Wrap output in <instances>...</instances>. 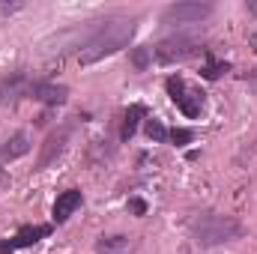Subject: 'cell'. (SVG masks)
Masks as SVG:
<instances>
[{"label": "cell", "instance_id": "1", "mask_svg": "<svg viewBox=\"0 0 257 254\" xmlns=\"http://www.w3.org/2000/svg\"><path fill=\"white\" fill-rule=\"evenodd\" d=\"M135 30H138V21L135 18H126V15L105 18L99 24V30L93 33V39L78 51V63L93 66V63H99V60H105V57H111V54H117V51H123L128 42H132Z\"/></svg>", "mask_w": 257, "mask_h": 254}, {"label": "cell", "instance_id": "2", "mask_svg": "<svg viewBox=\"0 0 257 254\" xmlns=\"http://www.w3.org/2000/svg\"><path fill=\"white\" fill-rule=\"evenodd\" d=\"M189 233L197 245L212 248V245H224L230 239L242 236V224L233 215H221V212H197L189 221Z\"/></svg>", "mask_w": 257, "mask_h": 254}, {"label": "cell", "instance_id": "3", "mask_svg": "<svg viewBox=\"0 0 257 254\" xmlns=\"http://www.w3.org/2000/svg\"><path fill=\"white\" fill-rule=\"evenodd\" d=\"M165 87H168V96H171V102L189 117V120H197L200 117V111H203V90L200 87H192L183 75H171L168 81H165Z\"/></svg>", "mask_w": 257, "mask_h": 254}, {"label": "cell", "instance_id": "4", "mask_svg": "<svg viewBox=\"0 0 257 254\" xmlns=\"http://www.w3.org/2000/svg\"><path fill=\"white\" fill-rule=\"evenodd\" d=\"M206 48H200V42L197 39H189V36H168V39H162L156 48H153V57L159 60V63L171 66V63H183V60H189L194 54H203Z\"/></svg>", "mask_w": 257, "mask_h": 254}, {"label": "cell", "instance_id": "5", "mask_svg": "<svg viewBox=\"0 0 257 254\" xmlns=\"http://www.w3.org/2000/svg\"><path fill=\"white\" fill-rule=\"evenodd\" d=\"M33 75L24 72V69H15V72H6L0 78V108H9L21 99H30V90H33Z\"/></svg>", "mask_w": 257, "mask_h": 254}, {"label": "cell", "instance_id": "6", "mask_svg": "<svg viewBox=\"0 0 257 254\" xmlns=\"http://www.w3.org/2000/svg\"><path fill=\"white\" fill-rule=\"evenodd\" d=\"M212 12H215L212 3H171V6H165L162 21L165 24H197V21L209 18Z\"/></svg>", "mask_w": 257, "mask_h": 254}, {"label": "cell", "instance_id": "7", "mask_svg": "<svg viewBox=\"0 0 257 254\" xmlns=\"http://www.w3.org/2000/svg\"><path fill=\"white\" fill-rule=\"evenodd\" d=\"M30 99L57 108V105H66L69 87H66V84H54V81H39V78H36V81H33V90H30Z\"/></svg>", "mask_w": 257, "mask_h": 254}, {"label": "cell", "instance_id": "8", "mask_svg": "<svg viewBox=\"0 0 257 254\" xmlns=\"http://www.w3.org/2000/svg\"><path fill=\"white\" fill-rule=\"evenodd\" d=\"M69 132H72L69 126H60V129H54V132L45 138V144H42V153H39V162H36V171H45L51 162H57V156L63 153L66 141H69Z\"/></svg>", "mask_w": 257, "mask_h": 254}, {"label": "cell", "instance_id": "9", "mask_svg": "<svg viewBox=\"0 0 257 254\" xmlns=\"http://www.w3.org/2000/svg\"><path fill=\"white\" fill-rule=\"evenodd\" d=\"M51 233V224H24V227H18V233L9 239L12 242V248L18 251V248H30V245H36L39 239H45Z\"/></svg>", "mask_w": 257, "mask_h": 254}, {"label": "cell", "instance_id": "10", "mask_svg": "<svg viewBox=\"0 0 257 254\" xmlns=\"http://www.w3.org/2000/svg\"><path fill=\"white\" fill-rule=\"evenodd\" d=\"M81 203H84L81 189H66L63 194H57V200H54V221H57V224H63L66 218L81 206Z\"/></svg>", "mask_w": 257, "mask_h": 254}, {"label": "cell", "instance_id": "11", "mask_svg": "<svg viewBox=\"0 0 257 254\" xmlns=\"http://www.w3.org/2000/svg\"><path fill=\"white\" fill-rule=\"evenodd\" d=\"M30 153V138H27V132H15L3 147H0V165L3 162H12V159H21V156H27Z\"/></svg>", "mask_w": 257, "mask_h": 254}, {"label": "cell", "instance_id": "12", "mask_svg": "<svg viewBox=\"0 0 257 254\" xmlns=\"http://www.w3.org/2000/svg\"><path fill=\"white\" fill-rule=\"evenodd\" d=\"M150 117V111H147V105H132L126 111V117H123V126H120V138L123 141H128L135 132H138V123L141 120H147Z\"/></svg>", "mask_w": 257, "mask_h": 254}, {"label": "cell", "instance_id": "13", "mask_svg": "<svg viewBox=\"0 0 257 254\" xmlns=\"http://www.w3.org/2000/svg\"><path fill=\"white\" fill-rule=\"evenodd\" d=\"M203 57H206V66L200 69V75H203L206 81H215V78H221V72H227V69H230L224 60H215V54H212V51H203Z\"/></svg>", "mask_w": 257, "mask_h": 254}, {"label": "cell", "instance_id": "14", "mask_svg": "<svg viewBox=\"0 0 257 254\" xmlns=\"http://www.w3.org/2000/svg\"><path fill=\"white\" fill-rule=\"evenodd\" d=\"M128 63L135 72H144L147 66L153 63V48H147V45H138V48H132V54H128Z\"/></svg>", "mask_w": 257, "mask_h": 254}, {"label": "cell", "instance_id": "15", "mask_svg": "<svg viewBox=\"0 0 257 254\" xmlns=\"http://www.w3.org/2000/svg\"><path fill=\"white\" fill-rule=\"evenodd\" d=\"M144 132H147V138H150V141H156V144H168V129H165L162 120L147 117V120H144Z\"/></svg>", "mask_w": 257, "mask_h": 254}, {"label": "cell", "instance_id": "16", "mask_svg": "<svg viewBox=\"0 0 257 254\" xmlns=\"http://www.w3.org/2000/svg\"><path fill=\"white\" fill-rule=\"evenodd\" d=\"M128 248V239L126 236H102L96 242V251L99 254H111V251H126Z\"/></svg>", "mask_w": 257, "mask_h": 254}, {"label": "cell", "instance_id": "17", "mask_svg": "<svg viewBox=\"0 0 257 254\" xmlns=\"http://www.w3.org/2000/svg\"><path fill=\"white\" fill-rule=\"evenodd\" d=\"M168 141H174V147H186L194 141L192 129H168Z\"/></svg>", "mask_w": 257, "mask_h": 254}, {"label": "cell", "instance_id": "18", "mask_svg": "<svg viewBox=\"0 0 257 254\" xmlns=\"http://www.w3.org/2000/svg\"><path fill=\"white\" fill-rule=\"evenodd\" d=\"M128 209H132L135 215H144V212H147V203H144L141 197H132V200H128Z\"/></svg>", "mask_w": 257, "mask_h": 254}, {"label": "cell", "instance_id": "19", "mask_svg": "<svg viewBox=\"0 0 257 254\" xmlns=\"http://www.w3.org/2000/svg\"><path fill=\"white\" fill-rule=\"evenodd\" d=\"M24 9V3L18 0V3H0V15H12V12H21Z\"/></svg>", "mask_w": 257, "mask_h": 254}, {"label": "cell", "instance_id": "20", "mask_svg": "<svg viewBox=\"0 0 257 254\" xmlns=\"http://www.w3.org/2000/svg\"><path fill=\"white\" fill-rule=\"evenodd\" d=\"M15 248H12V242L9 239H0V254H12Z\"/></svg>", "mask_w": 257, "mask_h": 254}, {"label": "cell", "instance_id": "21", "mask_svg": "<svg viewBox=\"0 0 257 254\" xmlns=\"http://www.w3.org/2000/svg\"><path fill=\"white\" fill-rule=\"evenodd\" d=\"M248 45H251V48H254V51H257V30H254V33H251V36H248Z\"/></svg>", "mask_w": 257, "mask_h": 254}]
</instances>
